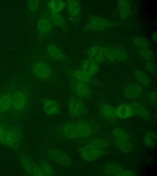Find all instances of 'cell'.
<instances>
[{
  "mask_svg": "<svg viewBox=\"0 0 157 176\" xmlns=\"http://www.w3.org/2000/svg\"><path fill=\"white\" fill-rule=\"evenodd\" d=\"M94 125L92 122L82 119L69 121L60 125L57 130L58 134L69 140L89 137L94 131Z\"/></svg>",
  "mask_w": 157,
  "mask_h": 176,
  "instance_id": "obj_1",
  "label": "cell"
},
{
  "mask_svg": "<svg viewBox=\"0 0 157 176\" xmlns=\"http://www.w3.org/2000/svg\"><path fill=\"white\" fill-rule=\"evenodd\" d=\"M107 146L108 143L105 140L96 138L78 148L77 151L84 160L92 162L102 156L105 154Z\"/></svg>",
  "mask_w": 157,
  "mask_h": 176,
  "instance_id": "obj_2",
  "label": "cell"
},
{
  "mask_svg": "<svg viewBox=\"0 0 157 176\" xmlns=\"http://www.w3.org/2000/svg\"><path fill=\"white\" fill-rule=\"evenodd\" d=\"M30 68L33 76L40 81L50 82L56 78V73L53 68L44 60L35 59L31 64Z\"/></svg>",
  "mask_w": 157,
  "mask_h": 176,
  "instance_id": "obj_3",
  "label": "cell"
},
{
  "mask_svg": "<svg viewBox=\"0 0 157 176\" xmlns=\"http://www.w3.org/2000/svg\"><path fill=\"white\" fill-rule=\"evenodd\" d=\"M31 98V90L29 87H18L13 91L11 107L15 111H23L28 106Z\"/></svg>",
  "mask_w": 157,
  "mask_h": 176,
  "instance_id": "obj_4",
  "label": "cell"
},
{
  "mask_svg": "<svg viewBox=\"0 0 157 176\" xmlns=\"http://www.w3.org/2000/svg\"><path fill=\"white\" fill-rule=\"evenodd\" d=\"M112 134L115 144L121 151L127 153L132 151L133 147L132 142L130 136L126 131L116 128L112 130Z\"/></svg>",
  "mask_w": 157,
  "mask_h": 176,
  "instance_id": "obj_5",
  "label": "cell"
},
{
  "mask_svg": "<svg viewBox=\"0 0 157 176\" xmlns=\"http://www.w3.org/2000/svg\"><path fill=\"white\" fill-rule=\"evenodd\" d=\"M67 77L70 89L75 96L82 99L90 97L91 91L88 83L77 79L68 73Z\"/></svg>",
  "mask_w": 157,
  "mask_h": 176,
  "instance_id": "obj_6",
  "label": "cell"
},
{
  "mask_svg": "<svg viewBox=\"0 0 157 176\" xmlns=\"http://www.w3.org/2000/svg\"><path fill=\"white\" fill-rule=\"evenodd\" d=\"M67 108L70 116L74 118L82 117L88 113V109L84 101L75 96L69 97Z\"/></svg>",
  "mask_w": 157,
  "mask_h": 176,
  "instance_id": "obj_7",
  "label": "cell"
},
{
  "mask_svg": "<svg viewBox=\"0 0 157 176\" xmlns=\"http://www.w3.org/2000/svg\"><path fill=\"white\" fill-rule=\"evenodd\" d=\"M112 25V23L108 19L100 16H94L87 21L84 30L86 31H101L109 28Z\"/></svg>",
  "mask_w": 157,
  "mask_h": 176,
  "instance_id": "obj_8",
  "label": "cell"
},
{
  "mask_svg": "<svg viewBox=\"0 0 157 176\" xmlns=\"http://www.w3.org/2000/svg\"><path fill=\"white\" fill-rule=\"evenodd\" d=\"M46 154L50 159L61 166L69 167L72 163L70 156L60 149H51L47 151Z\"/></svg>",
  "mask_w": 157,
  "mask_h": 176,
  "instance_id": "obj_9",
  "label": "cell"
},
{
  "mask_svg": "<svg viewBox=\"0 0 157 176\" xmlns=\"http://www.w3.org/2000/svg\"><path fill=\"white\" fill-rule=\"evenodd\" d=\"M21 132L19 129L16 127L7 128L1 142L6 145L14 147L20 141Z\"/></svg>",
  "mask_w": 157,
  "mask_h": 176,
  "instance_id": "obj_10",
  "label": "cell"
},
{
  "mask_svg": "<svg viewBox=\"0 0 157 176\" xmlns=\"http://www.w3.org/2000/svg\"><path fill=\"white\" fill-rule=\"evenodd\" d=\"M45 52L47 57L51 60L62 62L66 59V56L63 51L54 44L48 45L46 47Z\"/></svg>",
  "mask_w": 157,
  "mask_h": 176,
  "instance_id": "obj_11",
  "label": "cell"
},
{
  "mask_svg": "<svg viewBox=\"0 0 157 176\" xmlns=\"http://www.w3.org/2000/svg\"><path fill=\"white\" fill-rule=\"evenodd\" d=\"M42 108L46 114L49 116H54L60 113L61 105L57 100L48 97L43 100Z\"/></svg>",
  "mask_w": 157,
  "mask_h": 176,
  "instance_id": "obj_12",
  "label": "cell"
},
{
  "mask_svg": "<svg viewBox=\"0 0 157 176\" xmlns=\"http://www.w3.org/2000/svg\"><path fill=\"white\" fill-rule=\"evenodd\" d=\"M107 47L99 46H94L89 49L88 58L97 63L102 62L106 61Z\"/></svg>",
  "mask_w": 157,
  "mask_h": 176,
  "instance_id": "obj_13",
  "label": "cell"
},
{
  "mask_svg": "<svg viewBox=\"0 0 157 176\" xmlns=\"http://www.w3.org/2000/svg\"><path fill=\"white\" fill-rule=\"evenodd\" d=\"M21 162L25 170L30 175L45 176L40 166L36 164L29 158L23 157L21 159Z\"/></svg>",
  "mask_w": 157,
  "mask_h": 176,
  "instance_id": "obj_14",
  "label": "cell"
},
{
  "mask_svg": "<svg viewBox=\"0 0 157 176\" xmlns=\"http://www.w3.org/2000/svg\"><path fill=\"white\" fill-rule=\"evenodd\" d=\"M105 173L112 175L134 176L136 175L135 172L126 169L116 163L108 164L105 168Z\"/></svg>",
  "mask_w": 157,
  "mask_h": 176,
  "instance_id": "obj_15",
  "label": "cell"
},
{
  "mask_svg": "<svg viewBox=\"0 0 157 176\" xmlns=\"http://www.w3.org/2000/svg\"><path fill=\"white\" fill-rule=\"evenodd\" d=\"M53 24L51 19L46 16L40 17L36 24V29L38 32L42 35H46L52 30Z\"/></svg>",
  "mask_w": 157,
  "mask_h": 176,
  "instance_id": "obj_16",
  "label": "cell"
},
{
  "mask_svg": "<svg viewBox=\"0 0 157 176\" xmlns=\"http://www.w3.org/2000/svg\"><path fill=\"white\" fill-rule=\"evenodd\" d=\"M99 69L98 63L88 58L82 62L80 69L86 75L92 77L98 72Z\"/></svg>",
  "mask_w": 157,
  "mask_h": 176,
  "instance_id": "obj_17",
  "label": "cell"
},
{
  "mask_svg": "<svg viewBox=\"0 0 157 176\" xmlns=\"http://www.w3.org/2000/svg\"><path fill=\"white\" fill-rule=\"evenodd\" d=\"M143 90L141 86L136 83H131L124 88V94L127 98L134 99L140 97L142 94Z\"/></svg>",
  "mask_w": 157,
  "mask_h": 176,
  "instance_id": "obj_18",
  "label": "cell"
},
{
  "mask_svg": "<svg viewBox=\"0 0 157 176\" xmlns=\"http://www.w3.org/2000/svg\"><path fill=\"white\" fill-rule=\"evenodd\" d=\"M99 108L101 114L106 119L113 121L117 118L116 109L110 105L101 103L99 105Z\"/></svg>",
  "mask_w": 157,
  "mask_h": 176,
  "instance_id": "obj_19",
  "label": "cell"
},
{
  "mask_svg": "<svg viewBox=\"0 0 157 176\" xmlns=\"http://www.w3.org/2000/svg\"><path fill=\"white\" fill-rule=\"evenodd\" d=\"M13 91L7 90L0 95V112L7 111L11 107Z\"/></svg>",
  "mask_w": 157,
  "mask_h": 176,
  "instance_id": "obj_20",
  "label": "cell"
},
{
  "mask_svg": "<svg viewBox=\"0 0 157 176\" xmlns=\"http://www.w3.org/2000/svg\"><path fill=\"white\" fill-rule=\"evenodd\" d=\"M117 10L119 17L122 19H126L130 14V4L128 1H118L117 3Z\"/></svg>",
  "mask_w": 157,
  "mask_h": 176,
  "instance_id": "obj_21",
  "label": "cell"
},
{
  "mask_svg": "<svg viewBox=\"0 0 157 176\" xmlns=\"http://www.w3.org/2000/svg\"><path fill=\"white\" fill-rule=\"evenodd\" d=\"M66 6L68 13L71 17L75 18L79 15L81 12V6L78 1H67Z\"/></svg>",
  "mask_w": 157,
  "mask_h": 176,
  "instance_id": "obj_22",
  "label": "cell"
},
{
  "mask_svg": "<svg viewBox=\"0 0 157 176\" xmlns=\"http://www.w3.org/2000/svg\"><path fill=\"white\" fill-rule=\"evenodd\" d=\"M117 117L122 118H126L132 116L134 113L130 105L126 104H121L116 109Z\"/></svg>",
  "mask_w": 157,
  "mask_h": 176,
  "instance_id": "obj_23",
  "label": "cell"
},
{
  "mask_svg": "<svg viewBox=\"0 0 157 176\" xmlns=\"http://www.w3.org/2000/svg\"><path fill=\"white\" fill-rule=\"evenodd\" d=\"M134 114L142 118H146L148 116L149 112L147 109L140 103L137 101L132 102L131 105Z\"/></svg>",
  "mask_w": 157,
  "mask_h": 176,
  "instance_id": "obj_24",
  "label": "cell"
},
{
  "mask_svg": "<svg viewBox=\"0 0 157 176\" xmlns=\"http://www.w3.org/2000/svg\"><path fill=\"white\" fill-rule=\"evenodd\" d=\"M67 73L75 79L88 84L92 81V77L86 75L80 69H70Z\"/></svg>",
  "mask_w": 157,
  "mask_h": 176,
  "instance_id": "obj_25",
  "label": "cell"
},
{
  "mask_svg": "<svg viewBox=\"0 0 157 176\" xmlns=\"http://www.w3.org/2000/svg\"><path fill=\"white\" fill-rule=\"evenodd\" d=\"M111 48L112 56L115 61H123L127 58V54L123 48L118 46Z\"/></svg>",
  "mask_w": 157,
  "mask_h": 176,
  "instance_id": "obj_26",
  "label": "cell"
},
{
  "mask_svg": "<svg viewBox=\"0 0 157 176\" xmlns=\"http://www.w3.org/2000/svg\"><path fill=\"white\" fill-rule=\"evenodd\" d=\"M134 75L136 80L141 85L147 86L149 85L150 81L148 75L144 71L139 69L135 70Z\"/></svg>",
  "mask_w": 157,
  "mask_h": 176,
  "instance_id": "obj_27",
  "label": "cell"
},
{
  "mask_svg": "<svg viewBox=\"0 0 157 176\" xmlns=\"http://www.w3.org/2000/svg\"><path fill=\"white\" fill-rule=\"evenodd\" d=\"M65 5V3L62 0H51L48 3V6L51 11L54 12H59L63 9Z\"/></svg>",
  "mask_w": 157,
  "mask_h": 176,
  "instance_id": "obj_28",
  "label": "cell"
},
{
  "mask_svg": "<svg viewBox=\"0 0 157 176\" xmlns=\"http://www.w3.org/2000/svg\"><path fill=\"white\" fill-rule=\"evenodd\" d=\"M50 19L53 24L59 27H63L65 24L64 19L59 12L50 11Z\"/></svg>",
  "mask_w": 157,
  "mask_h": 176,
  "instance_id": "obj_29",
  "label": "cell"
},
{
  "mask_svg": "<svg viewBox=\"0 0 157 176\" xmlns=\"http://www.w3.org/2000/svg\"><path fill=\"white\" fill-rule=\"evenodd\" d=\"M156 134L152 131L147 132L144 138V144L149 147L154 146L156 143Z\"/></svg>",
  "mask_w": 157,
  "mask_h": 176,
  "instance_id": "obj_30",
  "label": "cell"
},
{
  "mask_svg": "<svg viewBox=\"0 0 157 176\" xmlns=\"http://www.w3.org/2000/svg\"><path fill=\"white\" fill-rule=\"evenodd\" d=\"M133 42L138 49L149 48L150 43L145 37L140 36L136 37L133 39Z\"/></svg>",
  "mask_w": 157,
  "mask_h": 176,
  "instance_id": "obj_31",
  "label": "cell"
},
{
  "mask_svg": "<svg viewBox=\"0 0 157 176\" xmlns=\"http://www.w3.org/2000/svg\"><path fill=\"white\" fill-rule=\"evenodd\" d=\"M140 55L146 61H152L154 59V55L152 51L148 48L138 49Z\"/></svg>",
  "mask_w": 157,
  "mask_h": 176,
  "instance_id": "obj_32",
  "label": "cell"
},
{
  "mask_svg": "<svg viewBox=\"0 0 157 176\" xmlns=\"http://www.w3.org/2000/svg\"><path fill=\"white\" fill-rule=\"evenodd\" d=\"M40 167L41 168L45 176H51L53 174L52 168L50 165L45 161H41L40 163Z\"/></svg>",
  "mask_w": 157,
  "mask_h": 176,
  "instance_id": "obj_33",
  "label": "cell"
},
{
  "mask_svg": "<svg viewBox=\"0 0 157 176\" xmlns=\"http://www.w3.org/2000/svg\"><path fill=\"white\" fill-rule=\"evenodd\" d=\"M40 3L38 0L29 1L27 6L29 9L32 12H36L38 9Z\"/></svg>",
  "mask_w": 157,
  "mask_h": 176,
  "instance_id": "obj_34",
  "label": "cell"
},
{
  "mask_svg": "<svg viewBox=\"0 0 157 176\" xmlns=\"http://www.w3.org/2000/svg\"><path fill=\"white\" fill-rule=\"evenodd\" d=\"M144 67L146 70L150 73L154 74L156 73V65L152 61H146L144 64Z\"/></svg>",
  "mask_w": 157,
  "mask_h": 176,
  "instance_id": "obj_35",
  "label": "cell"
},
{
  "mask_svg": "<svg viewBox=\"0 0 157 176\" xmlns=\"http://www.w3.org/2000/svg\"><path fill=\"white\" fill-rule=\"evenodd\" d=\"M148 101L152 104L156 105L157 103V94L155 91L150 92L147 96Z\"/></svg>",
  "mask_w": 157,
  "mask_h": 176,
  "instance_id": "obj_36",
  "label": "cell"
},
{
  "mask_svg": "<svg viewBox=\"0 0 157 176\" xmlns=\"http://www.w3.org/2000/svg\"><path fill=\"white\" fill-rule=\"evenodd\" d=\"M5 126L0 123V142L2 140L7 128Z\"/></svg>",
  "mask_w": 157,
  "mask_h": 176,
  "instance_id": "obj_37",
  "label": "cell"
},
{
  "mask_svg": "<svg viewBox=\"0 0 157 176\" xmlns=\"http://www.w3.org/2000/svg\"><path fill=\"white\" fill-rule=\"evenodd\" d=\"M157 36L156 31H155L152 33V38L154 42H156L157 41Z\"/></svg>",
  "mask_w": 157,
  "mask_h": 176,
  "instance_id": "obj_38",
  "label": "cell"
}]
</instances>
